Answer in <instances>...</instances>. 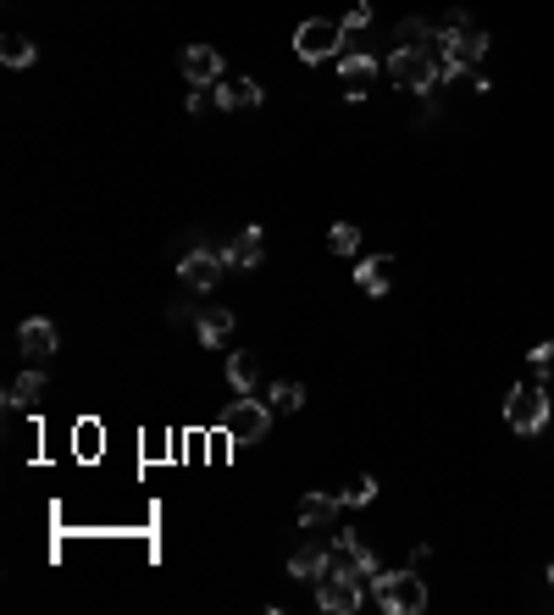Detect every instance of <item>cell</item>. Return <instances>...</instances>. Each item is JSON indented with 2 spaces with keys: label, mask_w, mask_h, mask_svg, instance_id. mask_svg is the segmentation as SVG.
Segmentation results:
<instances>
[{
  "label": "cell",
  "mask_w": 554,
  "mask_h": 615,
  "mask_svg": "<svg viewBox=\"0 0 554 615\" xmlns=\"http://www.w3.org/2000/svg\"><path fill=\"white\" fill-rule=\"evenodd\" d=\"M388 78H394L399 89H410V95H433L438 84L455 78V67L444 61L438 45H399L394 56H388Z\"/></svg>",
  "instance_id": "6da1fadb"
},
{
  "label": "cell",
  "mask_w": 554,
  "mask_h": 615,
  "mask_svg": "<svg viewBox=\"0 0 554 615\" xmlns=\"http://www.w3.org/2000/svg\"><path fill=\"white\" fill-rule=\"evenodd\" d=\"M433 45L444 50V61L455 67V73H466V67H477V61L488 56V34H482V28H471L460 12L444 17V28L433 34Z\"/></svg>",
  "instance_id": "7a4b0ae2"
},
{
  "label": "cell",
  "mask_w": 554,
  "mask_h": 615,
  "mask_svg": "<svg viewBox=\"0 0 554 615\" xmlns=\"http://www.w3.org/2000/svg\"><path fill=\"white\" fill-rule=\"evenodd\" d=\"M372 593L388 615H422L427 610V582L416 571H377Z\"/></svg>",
  "instance_id": "3957f363"
},
{
  "label": "cell",
  "mask_w": 554,
  "mask_h": 615,
  "mask_svg": "<svg viewBox=\"0 0 554 615\" xmlns=\"http://www.w3.org/2000/svg\"><path fill=\"white\" fill-rule=\"evenodd\" d=\"M266 427H272V405H261L255 394H239L222 410V438H228V444H261Z\"/></svg>",
  "instance_id": "277c9868"
},
{
  "label": "cell",
  "mask_w": 554,
  "mask_h": 615,
  "mask_svg": "<svg viewBox=\"0 0 554 615\" xmlns=\"http://www.w3.org/2000/svg\"><path fill=\"white\" fill-rule=\"evenodd\" d=\"M549 394H543V388L538 383H516V388H510V394H505V422L510 427H516V433H543V427H549Z\"/></svg>",
  "instance_id": "5b68a950"
},
{
  "label": "cell",
  "mask_w": 554,
  "mask_h": 615,
  "mask_svg": "<svg viewBox=\"0 0 554 615\" xmlns=\"http://www.w3.org/2000/svg\"><path fill=\"white\" fill-rule=\"evenodd\" d=\"M361 599H366V577H361V571H350V566L327 571V577L316 582V604H322L327 615H355V610H361Z\"/></svg>",
  "instance_id": "8992f818"
},
{
  "label": "cell",
  "mask_w": 554,
  "mask_h": 615,
  "mask_svg": "<svg viewBox=\"0 0 554 615\" xmlns=\"http://www.w3.org/2000/svg\"><path fill=\"white\" fill-rule=\"evenodd\" d=\"M344 23H333V17H305L300 28H294V50H300V61H327L344 50Z\"/></svg>",
  "instance_id": "52a82bcc"
},
{
  "label": "cell",
  "mask_w": 554,
  "mask_h": 615,
  "mask_svg": "<svg viewBox=\"0 0 554 615\" xmlns=\"http://www.w3.org/2000/svg\"><path fill=\"white\" fill-rule=\"evenodd\" d=\"M383 73L377 67V56H366V50H338V78H344V100H355L361 106L366 100V84Z\"/></svg>",
  "instance_id": "ba28073f"
},
{
  "label": "cell",
  "mask_w": 554,
  "mask_h": 615,
  "mask_svg": "<svg viewBox=\"0 0 554 615\" xmlns=\"http://www.w3.org/2000/svg\"><path fill=\"white\" fill-rule=\"evenodd\" d=\"M333 555H338V566L361 571L366 582H372L377 571H383V560H377V549L361 538V532H350V527H344V532H333Z\"/></svg>",
  "instance_id": "9c48e42d"
},
{
  "label": "cell",
  "mask_w": 554,
  "mask_h": 615,
  "mask_svg": "<svg viewBox=\"0 0 554 615\" xmlns=\"http://www.w3.org/2000/svg\"><path fill=\"white\" fill-rule=\"evenodd\" d=\"M222 266H228V261H222V250H205V244H194V250L183 255L178 272H183V283H189V289H211V283L222 278Z\"/></svg>",
  "instance_id": "30bf717a"
},
{
  "label": "cell",
  "mask_w": 554,
  "mask_h": 615,
  "mask_svg": "<svg viewBox=\"0 0 554 615\" xmlns=\"http://www.w3.org/2000/svg\"><path fill=\"white\" fill-rule=\"evenodd\" d=\"M261 255H266L261 228H239L228 244H222V261H228L233 272H255V266H261Z\"/></svg>",
  "instance_id": "8fae6325"
},
{
  "label": "cell",
  "mask_w": 554,
  "mask_h": 615,
  "mask_svg": "<svg viewBox=\"0 0 554 615\" xmlns=\"http://www.w3.org/2000/svg\"><path fill=\"white\" fill-rule=\"evenodd\" d=\"M183 78L189 84H222V50L217 45H189L183 50Z\"/></svg>",
  "instance_id": "7c38bea8"
},
{
  "label": "cell",
  "mask_w": 554,
  "mask_h": 615,
  "mask_svg": "<svg viewBox=\"0 0 554 615\" xmlns=\"http://www.w3.org/2000/svg\"><path fill=\"white\" fill-rule=\"evenodd\" d=\"M327 571H338L333 543H327V549H294V555H289V577L294 582H322Z\"/></svg>",
  "instance_id": "4fadbf2b"
},
{
  "label": "cell",
  "mask_w": 554,
  "mask_h": 615,
  "mask_svg": "<svg viewBox=\"0 0 554 615\" xmlns=\"http://www.w3.org/2000/svg\"><path fill=\"white\" fill-rule=\"evenodd\" d=\"M17 338H23V355H28V361H50V355H56V327H50L45 316H28Z\"/></svg>",
  "instance_id": "5bb4252c"
},
{
  "label": "cell",
  "mask_w": 554,
  "mask_h": 615,
  "mask_svg": "<svg viewBox=\"0 0 554 615\" xmlns=\"http://www.w3.org/2000/svg\"><path fill=\"white\" fill-rule=\"evenodd\" d=\"M344 510V494H305L300 499V527H327Z\"/></svg>",
  "instance_id": "9a60e30c"
},
{
  "label": "cell",
  "mask_w": 554,
  "mask_h": 615,
  "mask_svg": "<svg viewBox=\"0 0 554 615\" xmlns=\"http://www.w3.org/2000/svg\"><path fill=\"white\" fill-rule=\"evenodd\" d=\"M217 106H222V111L261 106V84H255V78H228V84H217Z\"/></svg>",
  "instance_id": "2e32d148"
},
{
  "label": "cell",
  "mask_w": 554,
  "mask_h": 615,
  "mask_svg": "<svg viewBox=\"0 0 554 615\" xmlns=\"http://www.w3.org/2000/svg\"><path fill=\"white\" fill-rule=\"evenodd\" d=\"M194 333H200V344H228V333H233V311H222V305H211V311H200V322H194Z\"/></svg>",
  "instance_id": "e0dca14e"
},
{
  "label": "cell",
  "mask_w": 554,
  "mask_h": 615,
  "mask_svg": "<svg viewBox=\"0 0 554 615\" xmlns=\"http://www.w3.org/2000/svg\"><path fill=\"white\" fill-rule=\"evenodd\" d=\"M39 394H45V372H39V366H34V372H23L12 388H6V405H12V410H28Z\"/></svg>",
  "instance_id": "ac0fdd59"
},
{
  "label": "cell",
  "mask_w": 554,
  "mask_h": 615,
  "mask_svg": "<svg viewBox=\"0 0 554 615\" xmlns=\"http://www.w3.org/2000/svg\"><path fill=\"white\" fill-rule=\"evenodd\" d=\"M34 56H39V50H34V39H28V34H6V39H0V61H6V67H34Z\"/></svg>",
  "instance_id": "d6986e66"
},
{
  "label": "cell",
  "mask_w": 554,
  "mask_h": 615,
  "mask_svg": "<svg viewBox=\"0 0 554 615\" xmlns=\"http://www.w3.org/2000/svg\"><path fill=\"white\" fill-rule=\"evenodd\" d=\"M228 383H233V394H255V350L228 361Z\"/></svg>",
  "instance_id": "ffe728a7"
},
{
  "label": "cell",
  "mask_w": 554,
  "mask_h": 615,
  "mask_svg": "<svg viewBox=\"0 0 554 615\" xmlns=\"http://www.w3.org/2000/svg\"><path fill=\"white\" fill-rule=\"evenodd\" d=\"M355 278H361L366 294H388V255H372V261H366Z\"/></svg>",
  "instance_id": "44dd1931"
},
{
  "label": "cell",
  "mask_w": 554,
  "mask_h": 615,
  "mask_svg": "<svg viewBox=\"0 0 554 615\" xmlns=\"http://www.w3.org/2000/svg\"><path fill=\"white\" fill-rule=\"evenodd\" d=\"M327 250H333V255H355V250H361V228H355V222H333Z\"/></svg>",
  "instance_id": "7402d4cb"
},
{
  "label": "cell",
  "mask_w": 554,
  "mask_h": 615,
  "mask_svg": "<svg viewBox=\"0 0 554 615\" xmlns=\"http://www.w3.org/2000/svg\"><path fill=\"white\" fill-rule=\"evenodd\" d=\"M73 449H78V460H95L100 455V422H95V416L73 427Z\"/></svg>",
  "instance_id": "603a6c76"
},
{
  "label": "cell",
  "mask_w": 554,
  "mask_h": 615,
  "mask_svg": "<svg viewBox=\"0 0 554 615\" xmlns=\"http://www.w3.org/2000/svg\"><path fill=\"white\" fill-rule=\"evenodd\" d=\"M266 405H272V410H300L305 405V388L300 383H272V388H266Z\"/></svg>",
  "instance_id": "cb8c5ba5"
},
{
  "label": "cell",
  "mask_w": 554,
  "mask_h": 615,
  "mask_svg": "<svg viewBox=\"0 0 554 615\" xmlns=\"http://www.w3.org/2000/svg\"><path fill=\"white\" fill-rule=\"evenodd\" d=\"M372 499H377V477H355L344 488V505H372Z\"/></svg>",
  "instance_id": "d4e9b609"
},
{
  "label": "cell",
  "mask_w": 554,
  "mask_h": 615,
  "mask_svg": "<svg viewBox=\"0 0 554 615\" xmlns=\"http://www.w3.org/2000/svg\"><path fill=\"white\" fill-rule=\"evenodd\" d=\"M527 361H532V372H538V377H549L554 372V344H549V338H543V344H532Z\"/></svg>",
  "instance_id": "484cf974"
},
{
  "label": "cell",
  "mask_w": 554,
  "mask_h": 615,
  "mask_svg": "<svg viewBox=\"0 0 554 615\" xmlns=\"http://www.w3.org/2000/svg\"><path fill=\"white\" fill-rule=\"evenodd\" d=\"M366 23H372V0H355L350 17H344V34H361Z\"/></svg>",
  "instance_id": "4316f807"
},
{
  "label": "cell",
  "mask_w": 554,
  "mask_h": 615,
  "mask_svg": "<svg viewBox=\"0 0 554 615\" xmlns=\"http://www.w3.org/2000/svg\"><path fill=\"white\" fill-rule=\"evenodd\" d=\"M399 39H405V45H416V39H433V28H427L422 17H405V23H399Z\"/></svg>",
  "instance_id": "83f0119b"
},
{
  "label": "cell",
  "mask_w": 554,
  "mask_h": 615,
  "mask_svg": "<svg viewBox=\"0 0 554 615\" xmlns=\"http://www.w3.org/2000/svg\"><path fill=\"white\" fill-rule=\"evenodd\" d=\"M549 588H554V566H549Z\"/></svg>",
  "instance_id": "f1b7e54d"
}]
</instances>
